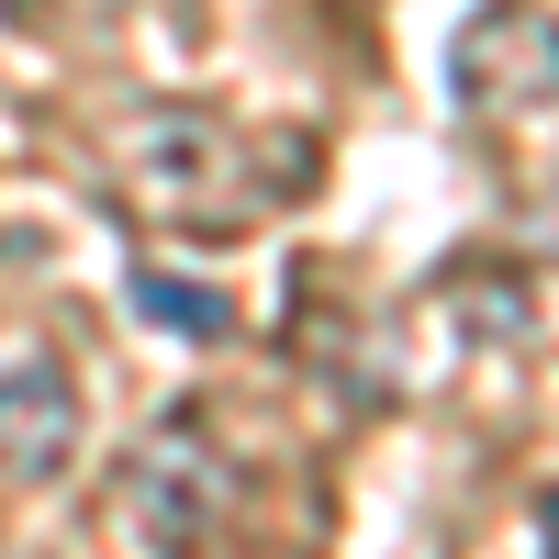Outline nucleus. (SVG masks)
<instances>
[{"label": "nucleus", "instance_id": "nucleus-1", "mask_svg": "<svg viewBox=\"0 0 559 559\" xmlns=\"http://www.w3.org/2000/svg\"><path fill=\"white\" fill-rule=\"evenodd\" d=\"M112 179L157 224H258L280 202V179H302V146H258L224 112H134L112 134Z\"/></svg>", "mask_w": 559, "mask_h": 559}, {"label": "nucleus", "instance_id": "nucleus-2", "mask_svg": "<svg viewBox=\"0 0 559 559\" xmlns=\"http://www.w3.org/2000/svg\"><path fill=\"white\" fill-rule=\"evenodd\" d=\"M247 492H236V459H224L191 414L157 426L146 448L123 459V481L102 503V559H247Z\"/></svg>", "mask_w": 559, "mask_h": 559}, {"label": "nucleus", "instance_id": "nucleus-3", "mask_svg": "<svg viewBox=\"0 0 559 559\" xmlns=\"http://www.w3.org/2000/svg\"><path fill=\"white\" fill-rule=\"evenodd\" d=\"M448 79H459V112H471V123L515 134V123L559 112V23H548V12H526V0H492V12L459 23Z\"/></svg>", "mask_w": 559, "mask_h": 559}, {"label": "nucleus", "instance_id": "nucleus-4", "mask_svg": "<svg viewBox=\"0 0 559 559\" xmlns=\"http://www.w3.org/2000/svg\"><path fill=\"white\" fill-rule=\"evenodd\" d=\"M79 459V392L57 381V369H0V503L12 492H45Z\"/></svg>", "mask_w": 559, "mask_h": 559}, {"label": "nucleus", "instance_id": "nucleus-5", "mask_svg": "<svg viewBox=\"0 0 559 559\" xmlns=\"http://www.w3.org/2000/svg\"><path fill=\"white\" fill-rule=\"evenodd\" d=\"M123 292H134V313H146L157 336H179V347H213L224 324H236V313H224V292H213V280H179V269H134Z\"/></svg>", "mask_w": 559, "mask_h": 559}, {"label": "nucleus", "instance_id": "nucleus-6", "mask_svg": "<svg viewBox=\"0 0 559 559\" xmlns=\"http://www.w3.org/2000/svg\"><path fill=\"white\" fill-rule=\"evenodd\" d=\"M537 537H548V559H559V492H548V503H537Z\"/></svg>", "mask_w": 559, "mask_h": 559}]
</instances>
